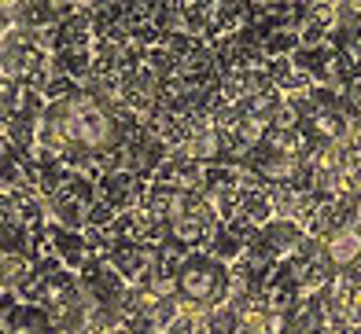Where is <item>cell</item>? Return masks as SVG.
<instances>
[{"label":"cell","instance_id":"8992f818","mask_svg":"<svg viewBox=\"0 0 361 334\" xmlns=\"http://www.w3.org/2000/svg\"><path fill=\"white\" fill-rule=\"evenodd\" d=\"M354 236H357V243H361V217H357V228H354Z\"/></svg>","mask_w":361,"mask_h":334},{"label":"cell","instance_id":"7a4b0ae2","mask_svg":"<svg viewBox=\"0 0 361 334\" xmlns=\"http://www.w3.org/2000/svg\"><path fill=\"white\" fill-rule=\"evenodd\" d=\"M44 213L52 217V224L63 228V231H78V228H85L89 224V203L81 195H74L67 184H63L59 191L52 195H44Z\"/></svg>","mask_w":361,"mask_h":334},{"label":"cell","instance_id":"5b68a950","mask_svg":"<svg viewBox=\"0 0 361 334\" xmlns=\"http://www.w3.org/2000/svg\"><path fill=\"white\" fill-rule=\"evenodd\" d=\"M15 217H19V195H15V191H0V224L15 221Z\"/></svg>","mask_w":361,"mask_h":334},{"label":"cell","instance_id":"277c9868","mask_svg":"<svg viewBox=\"0 0 361 334\" xmlns=\"http://www.w3.org/2000/svg\"><path fill=\"white\" fill-rule=\"evenodd\" d=\"M324 246H328V261L336 264V272L347 269V264H354L361 257V243H357L354 231H343V236H336L332 243H324Z\"/></svg>","mask_w":361,"mask_h":334},{"label":"cell","instance_id":"6da1fadb","mask_svg":"<svg viewBox=\"0 0 361 334\" xmlns=\"http://www.w3.org/2000/svg\"><path fill=\"white\" fill-rule=\"evenodd\" d=\"M173 290L188 302L203 305V309H218L225 305L228 290H233V276H228V264L210 257V254H188L177 269V283Z\"/></svg>","mask_w":361,"mask_h":334},{"label":"cell","instance_id":"3957f363","mask_svg":"<svg viewBox=\"0 0 361 334\" xmlns=\"http://www.w3.org/2000/svg\"><path fill=\"white\" fill-rule=\"evenodd\" d=\"M34 283V264L26 254H4L0 250V294H15V290H30Z\"/></svg>","mask_w":361,"mask_h":334}]
</instances>
